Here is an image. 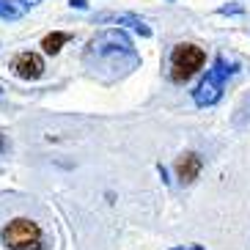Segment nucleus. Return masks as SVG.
I'll return each mask as SVG.
<instances>
[{
	"instance_id": "nucleus-5",
	"label": "nucleus",
	"mask_w": 250,
	"mask_h": 250,
	"mask_svg": "<svg viewBox=\"0 0 250 250\" xmlns=\"http://www.w3.org/2000/svg\"><path fill=\"white\" fill-rule=\"evenodd\" d=\"M11 69L22 80H39L44 74V58L39 52H20L14 58V63H11Z\"/></svg>"
},
{
	"instance_id": "nucleus-11",
	"label": "nucleus",
	"mask_w": 250,
	"mask_h": 250,
	"mask_svg": "<svg viewBox=\"0 0 250 250\" xmlns=\"http://www.w3.org/2000/svg\"><path fill=\"white\" fill-rule=\"evenodd\" d=\"M69 6H72V8H80V11H83V8H88V3H85V0H69Z\"/></svg>"
},
{
	"instance_id": "nucleus-8",
	"label": "nucleus",
	"mask_w": 250,
	"mask_h": 250,
	"mask_svg": "<svg viewBox=\"0 0 250 250\" xmlns=\"http://www.w3.org/2000/svg\"><path fill=\"white\" fill-rule=\"evenodd\" d=\"M22 14H25V6L20 0H0V20L14 22V20H20Z\"/></svg>"
},
{
	"instance_id": "nucleus-12",
	"label": "nucleus",
	"mask_w": 250,
	"mask_h": 250,
	"mask_svg": "<svg viewBox=\"0 0 250 250\" xmlns=\"http://www.w3.org/2000/svg\"><path fill=\"white\" fill-rule=\"evenodd\" d=\"M20 3H22L25 8H33V6H39V3H42V0H20Z\"/></svg>"
},
{
	"instance_id": "nucleus-4",
	"label": "nucleus",
	"mask_w": 250,
	"mask_h": 250,
	"mask_svg": "<svg viewBox=\"0 0 250 250\" xmlns=\"http://www.w3.org/2000/svg\"><path fill=\"white\" fill-rule=\"evenodd\" d=\"M204 63H206V52L201 50V47L190 44V42L176 44L173 52H170V80L173 83H187Z\"/></svg>"
},
{
	"instance_id": "nucleus-13",
	"label": "nucleus",
	"mask_w": 250,
	"mask_h": 250,
	"mask_svg": "<svg viewBox=\"0 0 250 250\" xmlns=\"http://www.w3.org/2000/svg\"><path fill=\"white\" fill-rule=\"evenodd\" d=\"M190 250H204V248H201V245H192V248Z\"/></svg>"
},
{
	"instance_id": "nucleus-3",
	"label": "nucleus",
	"mask_w": 250,
	"mask_h": 250,
	"mask_svg": "<svg viewBox=\"0 0 250 250\" xmlns=\"http://www.w3.org/2000/svg\"><path fill=\"white\" fill-rule=\"evenodd\" d=\"M3 245L8 250H44L42 228L28 217H17L3 228Z\"/></svg>"
},
{
	"instance_id": "nucleus-16",
	"label": "nucleus",
	"mask_w": 250,
	"mask_h": 250,
	"mask_svg": "<svg viewBox=\"0 0 250 250\" xmlns=\"http://www.w3.org/2000/svg\"><path fill=\"white\" fill-rule=\"evenodd\" d=\"M168 3H173V0H168Z\"/></svg>"
},
{
	"instance_id": "nucleus-9",
	"label": "nucleus",
	"mask_w": 250,
	"mask_h": 250,
	"mask_svg": "<svg viewBox=\"0 0 250 250\" xmlns=\"http://www.w3.org/2000/svg\"><path fill=\"white\" fill-rule=\"evenodd\" d=\"M69 42V33H63V30H55V33H50V36H44V42H42V47H44V52H50V55H55V52H61V47Z\"/></svg>"
},
{
	"instance_id": "nucleus-2",
	"label": "nucleus",
	"mask_w": 250,
	"mask_h": 250,
	"mask_svg": "<svg viewBox=\"0 0 250 250\" xmlns=\"http://www.w3.org/2000/svg\"><path fill=\"white\" fill-rule=\"evenodd\" d=\"M234 72H236L234 63H231L226 55H217V58H214V63H212V69L206 72V77L198 83V85H195V91H192L195 104H198V107H209V104L220 102L223 88H226V80Z\"/></svg>"
},
{
	"instance_id": "nucleus-7",
	"label": "nucleus",
	"mask_w": 250,
	"mask_h": 250,
	"mask_svg": "<svg viewBox=\"0 0 250 250\" xmlns=\"http://www.w3.org/2000/svg\"><path fill=\"white\" fill-rule=\"evenodd\" d=\"M201 168H204L201 154H195V151H184V154L176 160V176H179V182H182V184H192L195 179H198Z\"/></svg>"
},
{
	"instance_id": "nucleus-6",
	"label": "nucleus",
	"mask_w": 250,
	"mask_h": 250,
	"mask_svg": "<svg viewBox=\"0 0 250 250\" xmlns=\"http://www.w3.org/2000/svg\"><path fill=\"white\" fill-rule=\"evenodd\" d=\"M94 22H116V25H126V28H132L135 33H140L143 39L151 36V28H148L138 14H129V11H102V14L94 17Z\"/></svg>"
},
{
	"instance_id": "nucleus-10",
	"label": "nucleus",
	"mask_w": 250,
	"mask_h": 250,
	"mask_svg": "<svg viewBox=\"0 0 250 250\" xmlns=\"http://www.w3.org/2000/svg\"><path fill=\"white\" fill-rule=\"evenodd\" d=\"M217 14H242V6H236V3H231V6H220L217 8Z\"/></svg>"
},
{
	"instance_id": "nucleus-14",
	"label": "nucleus",
	"mask_w": 250,
	"mask_h": 250,
	"mask_svg": "<svg viewBox=\"0 0 250 250\" xmlns=\"http://www.w3.org/2000/svg\"><path fill=\"white\" fill-rule=\"evenodd\" d=\"M3 148H6V143H3V140H0V151H3Z\"/></svg>"
},
{
	"instance_id": "nucleus-15",
	"label": "nucleus",
	"mask_w": 250,
	"mask_h": 250,
	"mask_svg": "<svg viewBox=\"0 0 250 250\" xmlns=\"http://www.w3.org/2000/svg\"><path fill=\"white\" fill-rule=\"evenodd\" d=\"M173 250H184V248H173Z\"/></svg>"
},
{
	"instance_id": "nucleus-1",
	"label": "nucleus",
	"mask_w": 250,
	"mask_h": 250,
	"mask_svg": "<svg viewBox=\"0 0 250 250\" xmlns=\"http://www.w3.org/2000/svg\"><path fill=\"white\" fill-rule=\"evenodd\" d=\"M85 63H88L94 72H102V69H116V74H126L132 72L140 63V55L135 52L132 42L121 28H110L96 33L88 42V50H85Z\"/></svg>"
}]
</instances>
